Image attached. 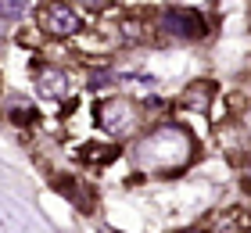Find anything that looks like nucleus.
<instances>
[{"label": "nucleus", "instance_id": "2", "mask_svg": "<svg viewBox=\"0 0 251 233\" xmlns=\"http://www.w3.org/2000/svg\"><path fill=\"white\" fill-rule=\"evenodd\" d=\"M158 26H162V32H169V36H176V40H201L204 32H208V22L190 7H165L162 18H158Z\"/></svg>", "mask_w": 251, "mask_h": 233}, {"label": "nucleus", "instance_id": "8", "mask_svg": "<svg viewBox=\"0 0 251 233\" xmlns=\"http://www.w3.org/2000/svg\"><path fill=\"white\" fill-rule=\"evenodd\" d=\"M86 7H108V0H83Z\"/></svg>", "mask_w": 251, "mask_h": 233}, {"label": "nucleus", "instance_id": "6", "mask_svg": "<svg viewBox=\"0 0 251 233\" xmlns=\"http://www.w3.org/2000/svg\"><path fill=\"white\" fill-rule=\"evenodd\" d=\"M32 4H36V0H0V18L4 22H18V18H25L32 11Z\"/></svg>", "mask_w": 251, "mask_h": 233}, {"label": "nucleus", "instance_id": "5", "mask_svg": "<svg viewBox=\"0 0 251 233\" xmlns=\"http://www.w3.org/2000/svg\"><path fill=\"white\" fill-rule=\"evenodd\" d=\"M36 90L43 93V97H65V90H68V76L61 72V68H40L36 72Z\"/></svg>", "mask_w": 251, "mask_h": 233}, {"label": "nucleus", "instance_id": "3", "mask_svg": "<svg viewBox=\"0 0 251 233\" xmlns=\"http://www.w3.org/2000/svg\"><path fill=\"white\" fill-rule=\"evenodd\" d=\"M97 119H100V126H104L108 133L122 136V133H129V129H133V104H129V101H122V97L104 101V104L97 108Z\"/></svg>", "mask_w": 251, "mask_h": 233}, {"label": "nucleus", "instance_id": "7", "mask_svg": "<svg viewBox=\"0 0 251 233\" xmlns=\"http://www.w3.org/2000/svg\"><path fill=\"white\" fill-rule=\"evenodd\" d=\"M11 119H15V122H22V126H25V122H36L40 119V115H36V108H32V104H22V101H11Z\"/></svg>", "mask_w": 251, "mask_h": 233}, {"label": "nucleus", "instance_id": "4", "mask_svg": "<svg viewBox=\"0 0 251 233\" xmlns=\"http://www.w3.org/2000/svg\"><path fill=\"white\" fill-rule=\"evenodd\" d=\"M79 26H83V22H79V15L68 4H47L43 7V29L50 32V36H75L79 32Z\"/></svg>", "mask_w": 251, "mask_h": 233}, {"label": "nucleus", "instance_id": "1", "mask_svg": "<svg viewBox=\"0 0 251 233\" xmlns=\"http://www.w3.org/2000/svg\"><path fill=\"white\" fill-rule=\"evenodd\" d=\"M194 140L183 126H158L154 133H147L133 151L136 169L144 172H173L179 165H187Z\"/></svg>", "mask_w": 251, "mask_h": 233}]
</instances>
